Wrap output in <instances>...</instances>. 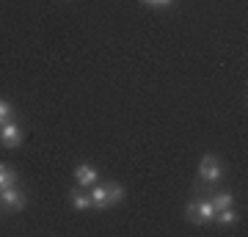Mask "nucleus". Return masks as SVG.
Wrapping results in <instances>:
<instances>
[{"instance_id":"9","label":"nucleus","mask_w":248,"mask_h":237,"mask_svg":"<svg viewBox=\"0 0 248 237\" xmlns=\"http://www.w3.org/2000/svg\"><path fill=\"white\" fill-rule=\"evenodd\" d=\"M6 185H17V171L9 163H0V188H6Z\"/></svg>"},{"instance_id":"6","label":"nucleus","mask_w":248,"mask_h":237,"mask_svg":"<svg viewBox=\"0 0 248 237\" xmlns=\"http://www.w3.org/2000/svg\"><path fill=\"white\" fill-rule=\"evenodd\" d=\"M89 196H91V207H94V210H105V207H110L105 185H91V193Z\"/></svg>"},{"instance_id":"1","label":"nucleus","mask_w":248,"mask_h":237,"mask_svg":"<svg viewBox=\"0 0 248 237\" xmlns=\"http://www.w3.org/2000/svg\"><path fill=\"white\" fill-rule=\"evenodd\" d=\"M185 212H187V221L190 223H213L215 215H218L213 202H193V204H187Z\"/></svg>"},{"instance_id":"3","label":"nucleus","mask_w":248,"mask_h":237,"mask_svg":"<svg viewBox=\"0 0 248 237\" xmlns=\"http://www.w3.org/2000/svg\"><path fill=\"white\" fill-rule=\"evenodd\" d=\"M223 174V166H221V160L215 158V155H204L202 160V166H199V176L202 179H207V182H218Z\"/></svg>"},{"instance_id":"8","label":"nucleus","mask_w":248,"mask_h":237,"mask_svg":"<svg viewBox=\"0 0 248 237\" xmlns=\"http://www.w3.org/2000/svg\"><path fill=\"white\" fill-rule=\"evenodd\" d=\"M105 190H108V202H110V207H113V204H119L124 199V185L122 182H108Z\"/></svg>"},{"instance_id":"12","label":"nucleus","mask_w":248,"mask_h":237,"mask_svg":"<svg viewBox=\"0 0 248 237\" xmlns=\"http://www.w3.org/2000/svg\"><path fill=\"white\" fill-rule=\"evenodd\" d=\"M11 116H14V108H11V102L0 99V124H3V122H9Z\"/></svg>"},{"instance_id":"7","label":"nucleus","mask_w":248,"mask_h":237,"mask_svg":"<svg viewBox=\"0 0 248 237\" xmlns=\"http://www.w3.org/2000/svg\"><path fill=\"white\" fill-rule=\"evenodd\" d=\"M69 202H72V207H75V210H91V196L83 193V190H72Z\"/></svg>"},{"instance_id":"5","label":"nucleus","mask_w":248,"mask_h":237,"mask_svg":"<svg viewBox=\"0 0 248 237\" xmlns=\"http://www.w3.org/2000/svg\"><path fill=\"white\" fill-rule=\"evenodd\" d=\"M99 179V171L94 166H89V163H83V166L75 168V182L80 185V188H89V185H97Z\"/></svg>"},{"instance_id":"11","label":"nucleus","mask_w":248,"mask_h":237,"mask_svg":"<svg viewBox=\"0 0 248 237\" xmlns=\"http://www.w3.org/2000/svg\"><path fill=\"white\" fill-rule=\"evenodd\" d=\"M213 204H215V210H223V207H232L234 199H232V193H218V196H213Z\"/></svg>"},{"instance_id":"10","label":"nucleus","mask_w":248,"mask_h":237,"mask_svg":"<svg viewBox=\"0 0 248 237\" xmlns=\"http://www.w3.org/2000/svg\"><path fill=\"white\" fill-rule=\"evenodd\" d=\"M215 221H221L223 226H232V223H237V212L232 210V207H223V210H218Z\"/></svg>"},{"instance_id":"4","label":"nucleus","mask_w":248,"mask_h":237,"mask_svg":"<svg viewBox=\"0 0 248 237\" xmlns=\"http://www.w3.org/2000/svg\"><path fill=\"white\" fill-rule=\"evenodd\" d=\"M0 143L9 146V149L19 146V143H22V130H19V124H14L11 119L0 124Z\"/></svg>"},{"instance_id":"13","label":"nucleus","mask_w":248,"mask_h":237,"mask_svg":"<svg viewBox=\"0 0 248 237\" xmlns=\"http://www.w3.org/2000/svg\"><path fill=\"white\" fill-rule=\"evenodd\" d=\"M143 3H149V6H171L174 0H143Z\"/></svg>"},{"instance_id":"2","label":"nucleus","mask_w":248,"mask_h":237,"mask_svg":"<svg viewBox=\"0 0 248 237\" xmlns=\"http://www.w3.org/2000/svg\"><path fill=\"white\" fill-rule=\"evenodd\" d=\"M0 204H3L6 210H22L28 204V199L17 185H6V188H0Z\"/></svg>"}]
</instances>
